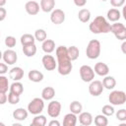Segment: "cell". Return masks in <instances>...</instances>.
I'll use <instances>...</instances> for the list:
<instances>
[{
	"label": "cell",
	"instance_id": "ba28073f",
	"mask_svg": "<svg viewBox=\"0 0 126 126\" xmlns=\"http://www.w3.org/2000/svg\"><path fill=\"white\" fill-rule=\"evenodd\" d=\"M62 105L58 100H51L47 105V114L51 118H57L61 113Z\"/></svg>",
	"mask_w": 126,
	"mask_h": 126
},
{
	"label": "cell",
	"instance_id": "7a4b0ae2",
	"mask_svg": "<svg viewBox=\"0 0 126 126\" xmlns=\"http://www.w3.org/2000/svg\"><path fill=\"white\" fill-rule=\"evenodd\" d=\"M89 29L93 33H95V34L111 32V25L102 16L95 17L89 25Z\"/></svg>",
	"mask_w": 126,
	"mask_h": 126
},
{
	"label": "cell",
	"instance_id": "8d00e7d4",
	"mask_svg": "<svg viewBox=\"0 0 126 126\" xmlns=\"http://www.w3.org/2000/svg\"><path fill=\"white\" fill-rule=\"evenodd\" d=\"M16 43H17V41H16V37H15V36H13V35H8V36L5 37V45H6L7 47L13 48V47L16 46Z\"/></svg>",
	"mask_w": 126,
	"mask_h": 126
},
{
	"label": "cell",
	"instance_id": "5bb4252c",
	"mask_svg": "<svg viewBox=\"0 0 126 126\" xmlns=\"http://www.w3.org/2000/svg\"><path fill=\"white\" fill-rule=\"evenodd\" d=\"M79 122L83 126H90L94 122V117L91 112L88 111H82L79 114Z\"/></svg>",
	"mask_w": 126,
	"mask_h": 126
},
{
	"label": "cell",
	"instance_id": "1f68e13d",
	"mask_svg": "<svg viewBox=\"0 0 126 126\" xmlns=\"http://www.w3.org/2000/svg\"><path fill=\"white\" fill-rule=\"evenodd\" d=\"M67 48H68V55H69L70 59H71L72 61L77 60L78 57H79V55H80V50H79V48H78L77 46H75V45H71V46H69V47H67Z\"/></svg>",
	"mask_w": 126,
	"mask_h": 126
},
{
	"label": "cell",
	"instance_id": "b9f144b4",
	"mask_svg": "<svg viewBox=\"0 0 126 126\" xmlns=\"http://www.w3.org/2000/svg\"><path fill=\"white\" fill-rule=\"evenodd\" d=\"M6 15H7V11L5 8L3 7H0V21H4L5 18H6Z\"/></svg>",
	"mask_w": 126,
	"mask_h": 126
},
{
	"label": "cell",
	"instance_id": "9a60e30c",
	"mask_svg": "<svg viewBox=\"0 0 126 126\" xmlns=\"http://www.w3.org/2000/svg\"><path fill=\"white\" fill-rule=\"evenodd\" d=\"M94 70V73L96 75L101 76V77H104V76L108 75V73H109V67L107 66V64H105L103 62L95 63Z\"/></svg>",
	"mask_w": 126,
	"mask_h": 126
},
{
	"label": "cell",
	"instance_id": "83f0119b",
	"mask_svg": "<svg viewBox=\"0 0 126 126\" xmlns=\"http://www.w3.org/2000/svg\"><path fill=\"white\" fill-rule=\"evenodd\" d=\"M47 123V120H46V117L42 114H37L33 117L32 121V126H45Z\"/></svg>",
	"mask_w": 126,
	"mask_h": 126
},
{
	"label": "cell",
	"instance_id": "8992f818",
	"mask_svg": "<svg viewBox=\"0 0 126 126\" xmlns=\"http://www.w3.org/2000/svg\"><path fill=\"white\" fill-rule=\"evenodd\" d=\"M79 74L85 83H91L94 79V70L89 65H82L79 69Z\"/></svg>",
	"mask_w": 126,
	"mask_h": 126
},
{
	"label": "cell",
	"instance_id": "836d02e7",
	"mask_svg": "<svg viewBox=\"0 0 126 126\" xmlns=\"http://www.w3.org/2000/svg\"><path fill=\"white\" fill-rule=\"evenodd\" d=\"M33 35L35 37V40H37L39 42H43L46 39V37H47V33H46V32L43 29H37L34 32Z\"/></svg>",
	"mask_w": 126,
	"mask_h": 126
},
{
	"label": "cell",
	"instance_id": "74e56055",
	"mask_svg": "<svg viewBox=\"0 0 126 126\" xmlns=\"http://www.w3.org/2000/svg\"><path fill=\"white\" fill-rule=\"evenodd\" d=\"M115 116H116V119L123 122V121H126V109L125 108H121L119 110L116 111L115 113Z\"/></svg>",
	"mask_w": 126,
	"mask_h": 126
},
{
	"label": "cell",
	"instance_id": "7402d4cb",
	"mask_svg": "<svg viewBox=\"0 0 126 126\" xmlns=\"http://www.w3.org/2000/svg\"><path fill=\"white\" fill-rule=\"evenodd\" d=\"M102 84H103L104 89H106V90H113L115 88V86H116V80H115L114 77L106 75L102 79Z\"/></svg>",
	"mask_w": 126,
	"mask_h": 126
},
{
	"label": "cell",
	"instance_id": "8fae6325",
	"mask_svg": "<svg viewBox=\"0 0 126 126\" xmlns=\"http://www.w3.org/2000/svg\"><path fill=\"white\" fill-rule=\"evenodd\" d=\"M65 12L61 9H54L50 14V21L54 25H61L65 21Z\"/></svg>",
	"mask_w": 126,
	"mask_h": 126
},
{
	"label": "cell",
	"instance_id": "f546056e",
	"mask_svg": "<svg viewBox=\"0 0 126 126\" xmlns=\"http://www.w3.org/2000/svg\"><path fill=\"white\" fill-rule=\"evenodd\" d=\"M69 109H70L71 112H73V113H75V114L78 115V114H80V113L82 112V110H83V105H82V103H81L80 101L74 100V101H72V102L70 103Z\"/></svg>",
	"mask_w": 126,
	"mask_h": 126
},
{
	"label": "cell",
	"instance_id": "7bdbcfd3",
	"mask_svg": "<svg viewBox=\"0 0 126 126\" xmlns=\"http://www.w3.org/2000/svg\"><path fill=\"white\" fill-rule=\"evenodd\" d=\"M73 2L77 7H84L87 4V0H73Z\"/></svg>",
	"mask_w": 126,
	"mask_h": 126
},
{
	"label": "cell",
	"instance_id": "d6a6232c",
	"mask_svg": "<svg viewBox=\"0 0 126 126\" xmlns=\"http://www.w3.org/2000/svg\"><path fill=\"white\" fill-rule=\"evenodd\" d=\"M8 89H10L8 78L4 75L0 76V93H7Z\"/></svg>",
	"mask_w": 126,
	"mask_h": 126
},
{
	"label": "cell",
	"instance_id": "c3c4849f",
	"mask_svg": "<svg viewBox=\"0 0 126 126\" xmlns=\"http://www.w3.org/2000/svg\"><path fill=\"white\" fill-rule=\"evenodd\" d=\"M101 1H103V2H105V1H108V0H101Z\"/></svg>",
	"mask_w": 126,
	"mask_h": 126
},
{
	"label": "cell",
	"instance_id": "cb8c5ba5",
	"mask_svg": "<svg viewBox=\"0 0 126 126\" xmlns=\"http://www.w3.org/2000/svg\"><path fill=\"white\" fill-rule=\"evenodd\" d=\"M55 96V90L52 87H45L41 91V97L44 100H51Z\"/></svg>",
	"mask_w": 126,
	"mask_h": 126
},
{
	"label": "cell",
	"instance_id": "ab89813d",
	"mask_svg": "<svg viewBox=\"0 0 126 126\" xmlns=\"http://www.w3.org/2000/svg\"><path fill=\"white\" fill-rule=\"evenodd\" d=\"M8 72V64L0 63V75H4Z\"/></svg>",
	"mask_w": 126,
	"mask_h": 126
},
{
	"label": "cell",
	"instance_id": "603a6c76",
	"mask_svg": "<svg viewBox=\"0 0 126 126\" xmlns=\"http://www.w3.org/2000/svg\"><path fill=\"white\" fill-rule=\"evenodd\" d=\"M41 48L45 53L50 54L51 52H53L55 50V41L53 39H45L42 42Z\"/></svg>",
	"mask_w": 126,
	"mask_h": 126
},
{
	"label": "cell",
	"instance_id": "7dc6e473",
	"mask_svg": "<svg viewBox=\"0 0 126 126\" xmlns=\"http://www.w3.org/2000/svg\"><path fill=\"white\" fill-rule=\"evenodd\" d=\"M6 4V0H0V7H3Z\"/></svg>",
	"mask_w": 126,
	"mask_h": 126
},
{
	"label": "cell",
	"instance_id": "4dcf8cb0",
	"mask_svg": "<svg viewBox=\"0 0 126 126\" xmlns=\"http://www.w3.org/2000/svg\"><path fill=\"white\" fill-rule=\"evenodd\" d=\"M94 122L96 126H106L108 124V119H107V116L102 113V114H97L94 117Z\"/></svg>",
	"mask_w": 126,
	"mask_h": 126
},
{
	"label": "cell",
	"instance_id": "9c48e42d",
	"mask_svg": "<svg viewBox=\"0 0 126 126\" xmlns=\"http://www.w3.org/2000/svg\"><path fill=\"white\" fill-rule=\"evenodd\" d=\"M103 84L98 80H93L89 85V93L93 96H99L103 92Z\"/></svg>",
	"mask_w": 126,
	"mask_h": 126
},
{
	"label": "cell",
	"instance_id": "484cf974",
	"mask_svg": "<svg viewBox=\"0 0 126 126\" xmlns=\"http://www.w3.org/2000/svg\"><path fill=\"white\" fill-rule=\"evenodd\" d=\"M78 19L82 23H88L91 19V12L89 9L83 8L78 12Z\"/></svg>",
	"mask_w": 126,
	"mask_h": 126
},
{
	"label": "cell",
	"instance_id": "4fadbf2b",
	"mask_svg": "<svg viewBox=\"0 0 126 126\" xmlns=\"http://www.w3.org/2000/svg\"><path fill=\"white\" fill-rule=\"evenodd\" d=\"M25 10L29 15L35 16L40 10V5L34 0H30L25 4Z\"/></svg>",
	"mask_w": 126,
	"mask_h": 126
},
{
	"label": "cell",
	"instance_id": "f6af8a7d",
	"mask_svg": "<svg viewBox=\"0 0 126 126\" xmlns=\"http://www.w3.org/2000/svg\"><path fill=\"white\" fill-rule=\"evenodd\" d=\"M121 51L123 54L126 55V40H123V42L121 43Z\"/></svg>",
	"mask_w": 126,
	"mask_h": 126
},
{
	"label": "cell",
	"instance_id": "ee69618b",
	"mask_svg": "<svg viewBox=\"0 0 126 126\" xmlns=\"http://www.w3.org/2000/svg\"><path fill=\"white\" fill-rule=\"evenodd\" d=\"M49 126H60V122L58 120H55V118H53L49 123H48Z\"/></svg>",
	"mask_w": 126,
	"mask_h": 126
},
{
	"label": "cell",
	"instance_id": "d6986e66",
	"mask_svg": "<svg viewBox=\"0 0 126 126\" xmlns=\"http://www.w3.org/2000/svg\"><path fill=\"white\" fill-rule=\"evenodd\" d=\"M39 5H40V9L43 12L49 13V12H52L54 10L55 0H40Z\"/></svg>",
	"mask_w": 126,
	"mask_h": 126
},
{
	"label": "cell",
	"instance_id": "e575fe53",
	"mask_svg": "<svg viewBox=\"0 0 126 126\" xmlns=\"http://www.w3.org/2000/svg\"><path fill=\"white\" fill-rule=\"evenodd\" d=\"M101 111L106 116H111V115H113L115 113V110H114V107H113L112 104H105V105H103L102 108H101Z\"/></svg>",
	"mask_w": 126,
	"mask_h": 126
},
{
	"label": "cell",
	"instance_id": "277c9868",
	"mask_svg": "<svg viewBox=\"0 0 126 126\" xmlns=\"http://www.w3.org/2000/svg\"><path fill=\"white\" fill-rule=\"evenodd\" d=\"M44 108V99L42 97H34L28 104V110L31 114L37 115L43 111Z\"/></svg>",
	"mask_w": 126,
	"mask_h": 126
},
{
	"label": "cell",
	"instance_id": "f35d334b",
	"mask_svg": "<svg viewBox=\"0 0 126 126\" xmlns=\"http://www.w3.org/2000/svg\"><path fill=\"white\" fill-rule=\"evenodd\" d=\"M110 4L114 8H120V7L124 6L125 0H110Z\"/></svg>",
	"mask_w": 126,
	"mask_h": 126
},
{
	"label": "cell",
	"instance_id": "e0dca14e",
	"mask_svg": "<svg viewBox=\"0 0 126 126\" xmlns=\"http://www.w3.org/2000/svg\"><path fill=\"white\" fill-rule=\"evenodd\" d=\"M9 77L13 81H20L24 77V70L21 67H18V66L13 67L9 71Z\"/></svg>",
	"mask_w": 126,
	"mask_h": 126
},
{
	"label": "cell",
	"instance_id": "5b68a950",
	"mask_svg": "<svg viewBox=\"0 0 126 126\" xmlns=\"http://www.w3.org/2000/svg\"><path fill=\"white\" fill-rule=\"evenodd\" d=\"M108 101L112 105H122L126 102V93L123 91H112L108 95Z\"/></svg>",
	"mask_w": 126,
	"mask_h": 126
},
{
	"label": "cell",
	"instance_id": "60d3db41",
	"mask_svg": "<svg viewBox=\"0 0 126 126\" xmlns=\"http://www.w3.org/2000/svg\"><path fill=\"white\" fill-rule=\"evenodd\" d=\"M8 101V95L6 93H0V104H5Z\"/></svg>",
	"mask_w": 126,
	"mask_h": 126
},
{
	"label": "cell",
	"instance_id": "6da1fadb",
	"mask_svg": "<svg viewBox=\"0 0 126 126\" xmlns=\"http://www.w3.org/2000/svg\"><path fill=\"white\" fill-rule=\"evenodd\" d=\"M57 58V70L62 76H67L73 69L72 60L68 55V48L64 45H60L55 50Z\"/></svg>",
	"mask_w": 126,
	"mask_h": 126
},
{
	"label": "cell",
	"instance_id": "4316f807",
	"mask_svg": "<svg viewBox=\"0 0 126 126\" xmlns=\"http://www.w3.org/2000/svg\"><path fill=\"white\" fill-rule=\"evenodd\" d=\"M36 45L34 43L29 44V45H24L23 46V52L27 57H32L36 53Z\"/></svg>",
	"mask_w": 126,
	"mask_h": 126
},
{
	"label": "cell",
	"instance_id": "bcb514c9",
	"mask_svg": "<svg viewBox=\"0 0 126 126\" xmlns=\"http://www.w3.org/2000/svg\"><path fill=\"white\" fill-rule=\"evenodd\" d=\"M121 15L123 16L124 20L126 21V4H124V6H123V8H122V12H121Z\"/></svg>",
	"mask_w": 126,
	"mask_h": 126
},
{
	"label": "cell",
	"instance_id": "d4e9b609",
	"mask_svg": "<svg viewBox=\"0 0 126 126\" xmlns=\"http://www.w3.org/2000/svg\"><path fill=\"white\" fill-rule=\"evenodd\" d=\"M9 91L14 93V94H16L21 95L23 94V92H24V86L20 81H14V83H12L10 85Z\"/></svg>",
	"mask_w": 126,
	"mask_h": 126
},
{
	"label": "cell",
	"instance_id": "52a82bcc",
	"mask_svg": "<svg viewBox=\"0 0 126 126\" xmlns=\"http://www.w3.org/2000/svg\"><path fill=\"white\" fill-rule=\"evenodd\" d=\"M111 32L119 40H126V27L122 23L115 22L111 25Z\"/></svg>",
	"mask_w": 126,
	"mask_h": 126
},
{
	"label": "cell",
	"instance_id": "ac0fdd59",
	"mask_svg": "<svg viewBox=\"0 0 126 126\" xmlns=\"http://www.w3.org/2000/svg\"><path fill=\"white\" fill-rule=\"evenodd\" d=\"M121 12L116 9V8H111L107 11V14H106V17H107V20L109 22H112V23H115V22H118L119 19L121 18Z\"/></svg>",
	"mask_w": 126,
	"mask_h": 126
},
{
	"label": "cell",
	"instance_id": "f1b7e54d",
	"mask_svg": "<svg viewBox=\"0 0 126 126\" xmlns=\"http://www.w3.org/2000/svg\"><path fill=\"white\" fill-rule=\"evenodd\" d=\"M20 41H21V43H22L23 46H24V45H29V44L34 43L35 37H34V35H32V34H31V33H24V34L21 36Z\"/></svg>",
	"mask_w": 126,
	"mask_h": 126
},
{
	"label": "cell",
	"instance_id": "44dd1931",
	"mask_svg": "<svg viewBox=\"0 0 126 126\" xmlns=\"http://www.w3.org/2000/svg\"><path fill=\"white\" fill-rule=\"evenodd\" d=\"M29 80L33 83H39L43 80V74L38 70H31L28 74Z\"/></svg>",
	"mask_w": 126,
	"mask_h": 126
},
{
	"label": "cell",
	"instance_id": "2e32d148",
	"mask_svg": "<svg viewBox=\"0 0 126 126\" xmlns=\"http://www.w3.org/2000/svg\"><path fill=\"white\" fill-rule=\"evenodd\" d=\"M29 113L30 112L28 109H25L23 107H19L13 111V118L18 120V121H25L28 118Z\"/></svg>",
	"mask_w": 126,
	"mask_h": 126
},
{
	"label": "cell",
	"instance_id": "7c38bea8",
	"mask_svg": "<svg viewBox=\"0 0 126 126\" xmlns=\"http://www.w3.org/2000/svg\"><path fill=\"white\" fill-rule=\"evenodd\" d=\"M2 59L3 61L8 64V65H14L17 60H18V54L15 50L9 48V49H6L4 52H3V55H2Z\"/></svg>",
	"mask_w": 126,
	"mask_h": 126
},
{
	"label": "cell",
	"instance_id": "d590c367",
	"mask_svg": "<svg viewBox=\"0 0 126 126\" xmlns=\"http://www.w3.org/2000/svg\"><path fill=\"white\" fill-rule=\"evenodd\" d=\"M19 101H20V95L14 94L12 92H9V94H8V102L10 104L14 105V104L19 103Z\"/></svg>",
	"mask_w": 126,
	"mask_h": 126
},
{
	"label": "cell",
	"instance_id": "30bf717a",
	"mask_svg": "<svg viewBox=\"0 0 126 126\" xmlns=\"http://www.w3.org/2000/svg\"><path fill=\"white\" fill-rule=\"evenodd\" d=\"M41 63L43 65V68L47 71H53V70H55V68H57V61L55 60V58L52 55L47 54V53H46V55L42 56Z\"/></svg>",
	"mask_w": 126,
	"mask_h": 126
},
{
	"label": "cell",
	"instance_id": "3957f363",
	"mask_svg": "<svg viewBox=\"0 0 126 126\" xmlns=\"http://www.w3.org/2000/svg\"><path fill=\"white\" fill-rule=\"evenodd\" d=\"M101 45L97 39H92L89 41L86 48V55L89 59H96L100 55Z\"/></svg>",
	"mask_w": 126,
	"mask_h": 126
},
{
	"label": "cell",
	"instance_id": "ffe728a7",
	"mask_svg": "<svg viewBox=\"0 0 126 126\" xmlns=\"http://www.w3.org/2000/svg\"><path fill=\"white\" fill-rule=\"evenodd\" d=\"M77 120H78L77 114L73 112L67 113L63 118V125L64 126H75L77 124Z\"/></svg>",
	"mask_w": 126,
	"mask_h": 126
}]
</instances>
